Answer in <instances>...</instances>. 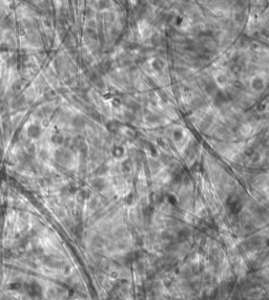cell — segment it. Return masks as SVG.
<instances>
[{"label":"cell","mask_w":269,"mask_h":300,"mask_svg":"<svg viewBox=\"0 0 269 300\" xmlns=\"http://www.w3.org/2000/svg\"><path fill=\"white\" fill-rule=\"evenodd\" d=\"M74 125L76 127H82L83 125H84V121H83L82 118H80V116H77V118L74 120Z\"/></svg>","instance_id":"3957f363"},{"label":"cell","mask_w":269,"mask_h":300,"mask_svg":"<svg viewBox=\"0 0 269 300\" xmlns=\"http://www.w3.org/2000/svg\"><path fill=\"white\" fill-rule=\"evenodd\" d=\"M63 141H64V138H63L61 134H59V133H56V134H54V136H52V142L53 143H55V144H62L63 143Z\"/></svg>","instance_id":"7a4b0ae2"},{"label":"cell","mask_w":269,"mask_h":300,"mask_svg":"<svg viewBox=\"0 0 269 300\" xmlns=\"http://www.w3.org/2000/svg\"><path fill=\"white\" fill-rule=\"evenodd\" d=\"M28 133L32 139H37L41 134V128L39 126H37V125H32L28 129Z\"/></svg>","instance_id":"6da1fadb"}]
</instances>
